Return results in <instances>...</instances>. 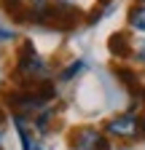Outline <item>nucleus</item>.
Returning <instances> with one entry per match:
<instances>
[{
	"label": "nucleus",
	"mask_w": 145,
	"mask_h": 150,
	"mask_svg": "<svg viewBox=\"0 0 145 150\" xmlns=\"http://www.w3.org/2000/svg\"><path fill=\"white\" fill-rule=\"evenodd\" d=\"M132 56H134L140 64H145V38H142V40H137V43L132 46Z\"/></svg>",
	"instance_id": "nucleus-9"
},
{
	"label": "nucleus",
	"mask_w": 145,
	"mask_h": 150,
	"mask_svg": "<svg viewBox=\"0 0 145 150\" xmlns=\"http://www.w3.org/2000/svg\"><path fill=\"white\" fill-rule=\"evenodd\" d=\"M107 48H110V54H113V56H132V40H129V35H124V32L110 35V40H107Z\"/></svg>",
	"instance_id": "nucleus-4"
},
{
	"label": "nucleus",
	"mask_w": 145,
	"mask_h": 150,
	"mask_svg": "<svg viewBox=\"0 0 145 150\" xmlns=\"http://www.w3.org/2000/svg\"><path fill=\"white\" fill-rule=\"evenodd\" d=\"M72 150H110V142L102 137L100 129H92V126H83V129H75L72 131Z\"/></svg>",
	"instance_id": "nucleus-3"
},
{
	"label": "nucleus",
	"mask_w": 145,
	"mask_h": 150,
	"mask_svg": "<svg viewBox=\"0 0 145 150\" xmlns=\"http://www.w3.org/2000/svg\"><path fill=\"white\" fill-rule=\"evenodd\" d=\"M105 131L113 137H124V139H137L142 134V121L134 115V112H124V115H116L105 123Z\"/></svg>",
	"instance_id": "nucleus-2"
},
{
	"label": "nucleus",
	"mask_w": 145,
	"mask_h": 150,
	"mask_svg": "<svg viewBox=\"0 0 145 150\" xmlns=\"http://www.w3.org/2000/svg\"><path fill=\"white\" fill-rule=\"evenodd\" d=\"M24 121H27L24 115H16V118H14V123H16V131H19V139H22V150H43L38 142L32 139V134L27 131V123H24Z\"/></svg>",
	"instance_id": "nucleus-6"
},
{
	"label": "nucleus",
	"mask_w": 145,
	"mask_h": 150,
	"mask_svg": "<svg viewBox=\"0 0 145 150\" xmlns=\"http://www.w3.org/2000/svg\"><path fill=\"white\" fill-rule=\"evenodd\" d=\"M24 3L30 8H43V6H48V0H24Z\"/></svg>",
	"instance_id": "nucleus-10"
},
{
	"label": "nucleus",
	"mask_w": 145,
	"mask_h": 150,
	"mask_svg": "<svg viewBox=\"0 0 145 150\" xmlns=\"http://www.w3.org/2000/svg\"><path fill=\"white\" fill-rule=\"evenodd\" d=\"M142 102H145V91H142ZM142 134H145V118H142Z\"/></svg>",
	"instance_id": "nucleus-12"
},
{
	"label": "nucleus",
	"mask_w": 145,
	"mask_h": 150,
	"mask_svg": "<svg viewBox=\"0 0 145 150\" xmlns=\"http://www.w3.org/2000/svg\"><path fill=\"white\" fill-rule=\"evenodd\" d=\"M16 75L22 78V86H35L41 81H48V62L32 48L30 40L22 43L19 59H16Z\"/></svg>",
	"instance_id": "nucleus-1"
},
{
	"label": "nucleus",
	"mask_w": 145,
	"mask_h": 150,
	"mask_svg": "<svg viewBox=\"0 0 145 150\" xmlns=\"http://www.w3.org/2000/svg\"><path fill=\"white\" fill-rule=\"evenodd\" d=\"M0 121H3V110H0Z\"/></svg>",
	"instance_id": "nucleus-13"
},
{
	"label": "nucleus",
	"mask_w": 145,
	"mask_h": 150,
	"mask_svg": "<svg viewBox=\"0 0 145 150\" xmlns=\"http://www.w3.org/2000/svg\"><path fill=\"white\" fill-rule=\"evenodd\" d=\"M129 27L145 32V3H137V6L129 11Z\"/></svg>",
	"instance_id": "nucleus-8"
},
{
	"label": "nucleus",
	"mask_w": 145,
	"mask_h": 150,
	"mask_svg": "<svg viewBox=\"0 0 145 150\" xmlns=\"http://www.w3.org/2000/svg\"><path fill=\"white\" fill-rule=\"evenodd\" d=\"M116 75H118V81L129 88L134 97H142V83H140V78H137V72L126 70V67H116Z\"/></svg>",
	"instance_id": "nucleus-5"
},
{
	"label": "nucleus",
	"mask_w": 145,
	"mask_h": 150,
	"mask_svg": "<svg viewBox=\"0 0 145 150\" xmlns=\"http://www.w3.org/2000/svg\"><path fill=\"white\" fill-rule=\"evenodd\" d=\"M137 3H145V0H137Z\"/></svg>",
	"instance_id": "nucleus-14"
},
{
	"label": "nucleus",
	"mask_w": 145,
	"mask_h": 150,
	"mask_svg": "<svg viewBox=\"0 0 145 150\" xmlns=\"http://www.w3.org/2000/svg\"><path fill=\"white\" fill-rule=\"evenodd\" d=\"M6 40H14V32H11V30H3V27H0V43H6Z\"/></svg>",
	"instance_id": "nucleus-11"
},
{
	"label": "nucleus",
	"mask_w": 145,
	"mask_h": 150,
	"mask_svg": "<svg viewBox=\"0 0 145 150\" xmlns=\"http://www.w3.org/2000/svg\"><path fill=\"white\" fill-rule=\"evenodd\" d=\"M83 70H86V62H83V59H75L70 67H65V70L59 72V83H70V81H75Z\"/></svg>",
	"instance_id": "nucleus-7"
},
{
	"label": "nucleus",
	"mask_w": 145,
	"mask_h": 150,
	"mask_svg": "<svg viewBox=\"0 0 145 150\" xmlns=\"http://www.w3.org/2000/svg\"><path fill=\"white\" fill-rule=\"evenodd\" d=\"M0 150H3V147H0Z\"/></svg>",
	"instance_id": "nucleus-15"
}]
</instances>
